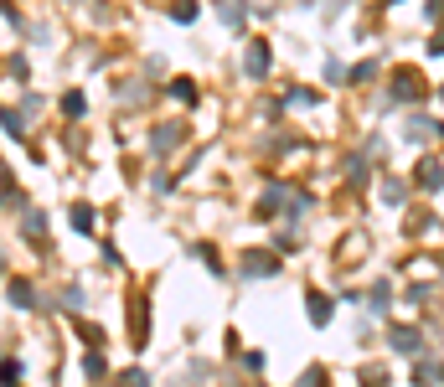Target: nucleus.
Instances as JSON below:
<instances>
[{
    "instance_id": "obj_15",
    "label": "nucleus",
    "mask_w": 444,
    "mask_h": 387,
    "mask_svg": "<svg viewBox=\"0 0 444 387\" xmlns=\"http://www.w3.org/2000/svg\"><path fill=\"white\" fill-rule=\"evenodd\" d=\"M424 16H429V21H439V16H444V0H424Z\"/></svg>"
},
{
    "instance_id": "obj_17",
    "label": "nucleus",
    "mask_w": 444,
    "mask_h": 387,
    "mask_svg": "<svg viewBox=\"0 0 444 387\" xmlns=\"http://www.w3.org/2000/svg\"><path fill=\"white\" fill-rule=\"evenodd\" d=\"M383 6H403V0H383Z\"/></svg>"
},
{
    "instance_id": "obj_2",
    "label": "nucleus",
    "mask_w": 444,
    "mask_h": 387,
    "mask_svg": "<svg viewBox=\"0 0 444 387\" xmlns=\"http://www.w3.org/2000/svg\"><path fill=\"white\" fill-rule=\"evenodd\" d=\"M393 98H398V103H419V98H424V78L403 68V73L393 78Z\"/></svg>"
},
{
    "instance_id": "obj_1",
    "label": "nucleus",
    "mask_w": 444,
    "mask_h": 387,
    "mask_svg": "<svg viewBox=\"0 0 444 387\" xmlns=\"http://www.w3.org/2000/svg\"><path fill=\"white\" fill-rule=\"evenodd\" d=\"M387 346H393L398 356H419V351H424V330H413V326H393V330H387Z\"/></svg>"
},
{
    "instance_id": "obj_14",
    "label": "nucleus",
    "mask_w": 444,
    "mask_h": 387,
    "mask_svg": "<svg viewBox=\"0 0 444 387\" xmlns=\"http://www.w3.org/2000/svg\"><path fill=\"white\" fill-rule=\"evenodd\" d=\"M429 295H434V289H429V284H413V289H408V305H424Z\"/></svg>"
},
{
    "instance_id": "obj_12",
    "label": "nucleus",
    "mask_w": 444,
    "mask_h": 387,
    "mask_svg": "<svg viewBox=\"0 0 444 387\" xmlns=\"http://www.w3.org/2000/svg\"><path fill=\"white\" fill-rule=\"evenodd\" d=\"M346 176H351V181H367V150L346 160Z\"/></svg>"
},
{
    "instance_id": "obj_11",
    "label": "nucleus",
    "mask_w": 444,
    "mask_h": 387,
    "mask_svg": "<svg viewBox=\"0 0 444 387\" xmlns=\"http://www.w3.org/2000/svg\"><path fill=\"white\" fill-rule=\"evenodd\" d=\"M325 83H351V68H346V62H325Z\"/></svg>"
},
{
    "instance_id": "obj_4",
    "label": "nucleus",
    "mask_w": 444,
    "mask_h": 387,
    "mask_svg": "<svg viewBox=\"0 0 444 387\" xmlns=\"http://www.w3.org/2000/svg\"><path fill=\"white\" fill-rule=\"evenodd\" d=\"M429 387V382H444V362H434V356H424V362H413V387Z\"/></svg>"
},
{
    "instance_id": "obj_7",
    "label": "nucleus",
    "mask_w": 444,
    "mask_h": 387,
    "mask_svg": "<svg viewBox=\"0 0 444 387\" xmlns=\"http://www.w3.org/2000/svg\"><path fill=\"white\" fill-rule=\"evenodd\" d=\"M377 78H383V62H377V57H367V62L351 68V83H377Z\"/></svg>"
},
{
    "instance_id": "obj_16",
    "label": "nucleus",
    "mask_w": 444,
    "mask_h": 387,
    "mask_svg": "<svg viewBox=\"0 0 444 387\" xmlns=\"http://www.w3.org/2000/svg\"><path fill=\"white\" fill-rule=\"evenodd\" d=\"M429 52H434V57H444V31H434V36H429Z\"/></svg>"
},
{
    "instance_id": "obj_3",
    "label": "nucleus",
    "mask_w": 444,
    "mask_h": 387,
    "mask_svg": "<svg viewBox=\"0 0 444 387\" xmlns=\"http://www.w3.org/2000/svg\"><path fill=\"white\" fill-rule=\"evenodd\" d=\"M413 186H424V191H444V166L439 160H419V170H413Z\"/></svg>"
},
{
    "instance_id": "obj_18",
    "label": "nucleus",
    "mask_w": 444,
    "mask_h": 387,
    "mask_svg": "<svg viewBox=\"0 0 444 387\" xmlns=\"http://www.w3.org/2000/svg\"><path fill=\"white\" fill-rule=\"evenodd\" d=\"M439 98H444V88H439Z\"/></svg>"
},
{
    "instance_id": "obj_9",
    "label": "nucleus",
    "mask_w": 444,
    "mask_h": 387,
    "mask_svg": "<svg viewBox=\"0 0 444 387\" xmlns=\"http://www.w3.org/2000/svg\"><path fill=\"white\" fill-rule=\"evenodd\" d=\"M383 202L387 207H403V202H408V186H403V181H383Z\"/></svg>"
},
{
    "instance_id": "obj_10",
    "label": "nucleus",
    "mask_w": 444,
    "mask_h": 387,
    "mask_svg": "<svg viewBox=\"0 0 444 387\" xmlns=\"http://www.w3.org/2000/svg\"><path fill=\"white\" fill-rule=\"evenodd\" d=\"M310 315H316V326H331V300H325V295H310Z\"/></svg>"
},
{
    "instance_id": "obj_5",
    "label": "nucleus",
    "mask_w": 444,
    "mask_h": 387,
    "mask_svg": "<svg viewBox=\"0 0 444 387\" xmlns=\"http://www.w3.org/2000/svg\"><path fill=\"white\" fill-rule=\"evenodd\" d=\"M367 305L377 315H387V305H393V279H377V284L367 289Z\"/></svg>"
},
{
    "instance_id": "obj_13",
    "label": "nucleus",
    "mask_w": 444,
    "mask_h": 387,
    "mask_svg": "<svg viewBox=\"0 0 444 387\" xmlns=\"http://www.w3.org/2000/svg\"><path fill=\"white\" fill-rule=\"evenodd\" d=\"M299 387H325V372H320V367H310L305 377H299Z\"/></svg>"
},
{
    "instance_id": "obj_8",
    "label": "nucleus",
    "mask_w": 444,
    "mask_h": 387,
    "mask_svg": "<svg viewBox=\"0 0 444 387\" xmlns=\"http://www.w3.org/2000/svg\"><path fill=\"white\" fill-rule=\"evenodd\" d=\"M264 68H269V47H264V42H253V47H248V73L264 78Z\"/></svg>"
},
{
    "instance_id": "obj_6",
    "label": "nucleus",
    "mask_w": 444,
    "mask_h": 387,
    "mask_svg": "<svg viewBox=\"0 0 444 387\" xmlns=\"http://www.w3.org/2000/svg\"><path fill=\"white\" fill-rule=\"evenodd\" d=\"M403 135L408 140H429V135H439V124L429 114H408V124H403Z\"/></svg>"
}]
</instances>
